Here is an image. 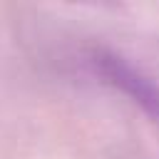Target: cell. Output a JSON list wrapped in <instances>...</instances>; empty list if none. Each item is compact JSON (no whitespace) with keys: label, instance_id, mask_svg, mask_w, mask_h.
Instances as JSON below:
<instances>
[{"label":"cell","instance_id":"6da1fadb","mask_svg":"<svg viewBox=\"0 0 159 159\" xmlns=\"http://www.w3.org/2000/svg\"><path fill=\"white\" fill-rule=\"evenodd\" d=\"M80 60L89 72V77L129 99L137 109H142L152 122L159 124V84L154 82V77H149L129 57L107 45L84 47Z\"/></svg>","mask_w":159,"mask_h":159}]
</instances>
